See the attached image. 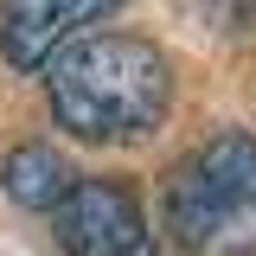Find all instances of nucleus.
Listing matches in <instances>:
<instances>
[{"label": "nucleus", "mask_w": 256, "mask_h": 256, "mask_svg": "<svg viewBox=\"0 0 256 256\" xmlns=\"http://www.w3.org/2000/svg\"><path fill=\"white\" fill-rule=\"evenodd\" d=\"M52 122L77 141H148L173 109V64L154 38L134 32H84L45 58Z\"/></svg>", "instance_id": "f257e3e1"}, {"label": "nucleus", "mask_w": 256, "mask_h": 256, "mask_svg": "<svg viewBox=\"0 0 256 256\" xmlns=\"http://www.w3.org/2000/svg\"><path fill=\"white\" fill-rule=\"evenodd\" d=\"M160 218L186 256H256V134L224 128L180 160Z\"/></svg>", "instance_id": "f03ea898"}, {"label": "nucleus", "mask_w": 256, "mask_h": 256, "mask_svg": "<svg viewBox=\"0 0 256 256\" xmlns=\"http://www.w3.org/2000/svg\"><path fill=\"white\" fill-rule=\"evenodd\" d=\"M52 224H58L64 256H160L148 212L122 180H77L58 198Z\"/></svg>", "instance_id": "7ed1b4c3"}, {"label": "nucleus", "mask_w": 256, "mask_h": 256, "mask_svg": "<svg viewBox=\"0 0 256 256\" xmlns=\"http://www.w3.org/2000/svg\"><path fill=\"white\" fill-rule=\"evenodd\" d=\"M122 0H0V58L13 70H45L52 52L84 38Z\"/></svg>", "instance_id": "20e7f679"}, {"label": "nucleus", "mask_w": 256, "mask_h": 256, "mask_svg": "<svg viewBox=\"0 0 256 256\" xmlns=\"http://www.w3.org/2000/svg\"><path fill=\"white\" fill-rule=\"evenodd\" d=\"M77 186L70 160L52 148V141H26L0 160V192L20 205V212H58V198Z\"/></svg>", "instance_id": "39448f33"}, {"label": "nucleus", "mask_w": 256, "mask_h": 256, "mask_svg": "<svg viewBox=\"0 0 256 256\" xmlns=\"http://www.w3.org/2000/svg\"><path fill=\"white\" fill-rule=\"evenodd\" d=\"M218 38H256V0H186Z\"/></svg>", "instance_id": "423d86ee"}]
</instances>
